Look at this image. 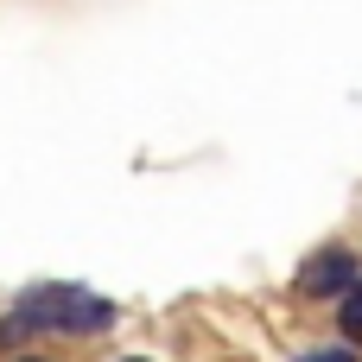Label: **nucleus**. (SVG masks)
I'll list each match as a JSON object with an SVG mask.
<instances>
[{"label": "nucleus", "mask_w": 362, "mask_h": 362, "mask_svg": "<svg viewBox=\"0 0 362 362\" xmlns=\"http://www.w3.org/2000/svg\"><path fill=\"white\" fill-rule=\"evenodd\" d=\"M337 325H344V337H362V280H350V293L337 299Z\"/></svg>", "instance_id": "3"}, {"label": "nucleus", "mask_w": 362, "mask_h": 362, "mask_svg": "<svg viewBox=\"0 0 362 362\" xmlns=\"http://www.w3.org/2000/svg\"><path fill=\"white\" fill-rule=\"evenodd\" d=\"M350 280H356V261H350L344 248H318V255L299 267V293H305V299H344Z\"/></svg>", "instance_id": "2"}, {"label": "nucleus", "mask_w": 362, "mask_h": 362, "mask_svg": "<svg viewBox=\"0 0 362 362\" xmlns=\"http://www.w3.org/2000/svg\"><path fill=\"white\" fill-rule=\"evenodd\" d=\"M115 325V305L83 293V286H32L19 299V312L0 325V344H13L19 331H70V337H95Z\"/></svg>", "instance_id": "1"}, {"label": "nucleus", "mask_w": 362, "mask_h": 362, "mask_svg": "<svg viewBox=\"0 0 362 362\" xmlns=\"http://www.w3.org/2000/svg\"><path fill=\"white\" fill-rule=\"evenodd\" d=\"M127 362H140V356H127Z\"/></svg>", "instance_id": "6"}, {"label": "nucleus", "mask_w": 362, "mask_h": 362, "mask_svg": "<svg viewBox=\"0 0 362 362\" xmlns=\"http://www.w3.org/2000/svg\"><path fill=\"white\" fill-rule=\"evenodd\" d=\"M312 362H356L350 350H325V356H312Z\"/></svg>", "instance_id": "4"}, {"label": "nucleus", "mask_w": 362, "mask_h": 362, "mask_svg": "<svg viewBox=\"0 0 362 362\" xmlns=\"http://www.w3.org/2000/svg\"><path fill=\"white\" fill-rule=\"evenodd\" d=\"M25 362H38V356H25Z\"/></svg>", "instance_id": "5"}]
</instances>
